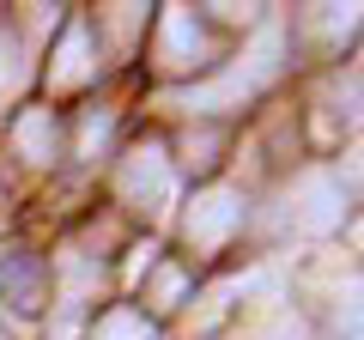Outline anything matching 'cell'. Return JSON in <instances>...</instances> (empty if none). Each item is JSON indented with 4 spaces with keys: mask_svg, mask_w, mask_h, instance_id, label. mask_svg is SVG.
Segmentation results:
<instances>
[{
    "mask_svg": "<svg viewBox=\"0 0 364 340\" xmlns=\"http://www.w3.org/2000/svg\"><path fill=\"white\" fill-rule=\"evenodd\" d=\"M273 55H279V31H261V43L243 55L249 67H231L225 79H213V85H200V92H182L176 104L182 110H219V104H231V97H249L255 85L273 79Z\"/></svg>",
    "mask_w": 364,
    "mask_h": 340,
    "instance_id": "6da1fadb",
    "label": "cell"
},
{
    "mask_svg": "<svg viewBox=\"0 0 364 340\" xmlns=\"http://www.w3.org/2000/svg\"><path fill=\"white\" fill-rule=\"evenodd\" d=\"M122 195L140 201V207H164L176 195V176H170V158L164 146H134L128 164H122Z\"/></svg>",
    "mask_w": 364,
    "mask_h": 340,
    "instance_id": "7a4b0ae2",
    "label": "cell"
},
{
    "mask_svg": "<svg viewBox=\"0 0 364 340\" xmlns=\"http://www.w3.org/2000/svg\"><path fill=\"white\" fill-rule=\"evenodd\" d=\"M237 225H243V201H237L231 188H207V195H195V207H188L182 231H188V243L213 249V243H225Z\"/></svg>",
    "mask_w": 364,
    "mask_h": 340,
    "instance_id": "3957f363",
    "label": "cell"
},
{
    "mask_svg": "<svg viewBox=\"0 0 364 340\" xmlns=\"http://www.w3.org/2000/svg\"><path fill=\"white\" fill-rule=\"evenodd\" d=\"M291 207H298V225H304V231H334L340 213H346V207H340V183H334V176H322V170H310V176L298 183Z\"/></svg>",
    "mask_w": 364,
    "mask_h": 340,
    "instance_id": "277c9868",
    "label": "cell"
},
{
    "mask_svg": "<svg viewBox=\"0 0 364 340\" xmlns=\"http://www.w3.org/2000/svg\"><path fill=\"white\" fill-rule=\"evenodd\" d=\"M0 292L18 304V310H37L43 304V267L31 255H0Z\"/></svg>",
    "mask_w": 364,
    "mask_h": 340,
    "instance_id": "5b68a950",
    "label": "cell"
},
{
    "mask_svg": "<svg viewBox=\"0 0 364 340\" xmlns=\"http://www.w3.org/2000/svg\"><path fill=\"white\" fill-rule=\"evenodd\" d=\"M195 55H200V25H195V13L164 6V61H170V67H188Z\"/></svg>",
    "mask_w": 364,
    "mask_h": 340,
    "instance_id": "8992f818",
    "label": "cell"
},
{
    "mask_svg": "<svg viewBox=\"0 0 364 340\" xmlns=\"http://www.w3.org/2000/svg\"><path fill=\"white\" fill-rule=\"evenodd\" d=\"M91 73V43H85V31H67L61 37V49H55V67H49V79L55 85H79V79Z\"/></svg>",
    "mask_w": 364,
    "mask_h": 340,
    "instance_id": "52a82bcc",
    "label": "cell"
},
{
    "mask_svg": "<svg viewBox=\"0 0 364 340\" xmlns=\"http://www.w3.org/2000/svg\"><path fill=\"white\" fill-rule=\"evenodd\" d=\"M91 286H97V267H91L85 255H67V262H61V316H67V328H73V310L91 298ZM67 328H61V334H67Z\"/></svg>",
    "mask_w": 364,
    "mask_h": 340,
    "instance_id": "ba28073f",
    "label": "cell"
},
{
    "mask_svg": "<svg viewBox=\"0 0 364 340\" xmlns=\"http://www.w3.org/2000/svg\"><path fill=\"white\" fill-rule=\"evenodd\" d=\"M18 152L31 164H49V152H55V116L49 110H25L18 116Z\"/></svg>",
    "mask_w": 364,
    "mask_h": 340,
    "instance_id": "9c48e42d",
    "label": "cell"
},
{
    "mask_svg": "<svg viewBox=\"0 0 364 340\" xmlns=\"http://www.w3.org/2000/svg\"><path fill=\"white\" fill-rule=\"evenodd\" d=\"M91 340H152V322L146 316H134V310H109L104 322H97V334Z\"/></svg>",
    "mask_w": 364,
    "mask_h": 340,
    "instance_id": "30bf717a",
    "label": "cell"
},
{
    "mask_svg": "<svg viewBox=\"0 0 364 340\" xmlns=\"http://www.w3.org/2000/svg\"><path fill=\"white\" fill-rule=\"evenodd\" d=\"M18 73H25V67H18V49H13V37H0V97H6V92L18 85Z\"/></svg>",
    "mask_w": 364,
    "mask_h": 340,
    "instance_id": "8fae6325",
    "label": "cell"
},
{
    "mask_svg": "<svg viewBox=\"0 0 364 340\" xmlns=\"http://www.w3.org/2000/svg\"><path fill=\"white\" fill-rule=\"evenodd\" d=\"M176 298H182V274H158V304H164V310H176Z\"/></svg>",
    "mask_w": 364,
    "mask_h": 340,
    "instance_id": "7c38bea8",
    "label": "cell"
},
{
    "mask_svg": "<svg viewBox=\"0 0 364 340\" xmlns=\"http://www.w3.org/2000/svg\"><path fill=\"white\" fill-rule=\"evenodd\" d=\"M104 134H109V116H91V122H85V152H97Z\"/></svg>",
    "mask_w": 364,
    "mask_h": 340,
    "instance_id": "4fadbf2b",
    "label": "cell"
},
{
    "mask_svg": "<svg viewBox=\"0 0 364 340\" xmlns=\"http://www.w3.org/2000/svg\"><path fill=\"white\" fill-rule=\"evenodd\" d=\"M0 340H6V334H0Z\"/></svg>",
    "mask_w": 364,
    "mask_h": 340,
    "instance_id": "5bb4252c",
    "label": "cell"
}]
</instances>
